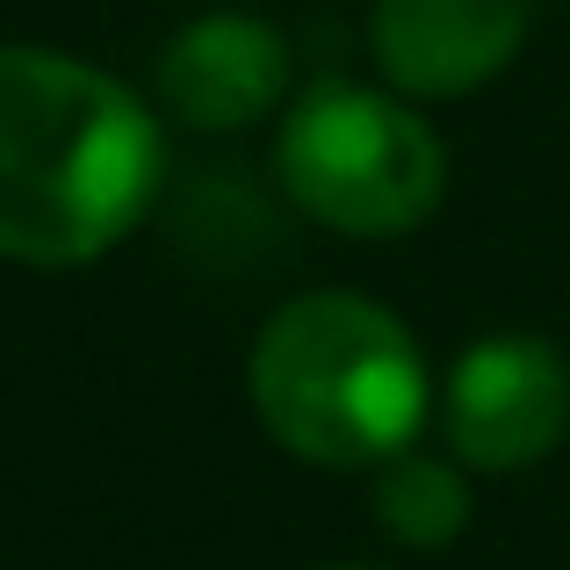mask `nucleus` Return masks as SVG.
Instances as JSON below:
<instances>
[{"mask_svg":"<svg viewBox=\"0 0 570 570\" xmlns=\"http://www.w3.org/2000/svg\"><path fill=\"white\" fill-rule=\"evenodd\" d=\"M159 188V124L80 58L0 51V253L72 267L109 253Z\"/></svg>","mask_w":570,"mask_h":570,"instance_id":"nucleus-1","label":"nucleus"},{"mask_svg":"<svg viewBox=\"0 0 570 570\" xmlns=\"http://www.w3.org/2000/svg\"><path fill=\"white\" fill-rule=\"evenodd\" d=\"M570 426V368L549 340H484L448 376V441L476 470H528Z\"/></svg>","mask_w":570,"mask_h":570,"instance_id":"nucleus-4","label":"nucleus"},{"mask_svg":"<svg viewBox=\"0 0 570 570\" xmlns=\"http://www.w3.org/2000/svg\"><path fill=\"white\" fill-rule=\"evenodd\" d=\"M159 87H167V109L181 116V124L246 130L282 101V87H289V51H282V37L267 22H253V14H209V22H195L167 43Z\"/></svg>","mask_w":570,"mask_h":570,"instance_id":"nucleus-6","label":"nucleus"},{"mask_svg":"<svg viewBox=\"0 0 570 570\" xmlns=\"http://www.w3.org/2000/svg\"><path fill=\"white\" fill-rule=\"evenodd\" d=\"M282 188L354 238L412 232L441 203L448 159L412 109L368 87H311L282 130Z\"/></svg>","mask_w":570,"mask_h":570,"instance_id":"nucleus-3","label":"nucleus"},{"mask_svg":"<svg viewBox=\"0 0 570 570\" xmlns=\"http://www.w3.org/2000/svg\"><path fill=\"white\" fill-rule=\"evenodd\" d=\"M528 37V0H383L376 58L404 95H470Z\"/></svg>","mask_w":570,"mask_h":570,"instance_id":"nucleus-5","label":"nucleus"},{"mask_svg":"<svg viewBox=\"0 0 570 570\" xmlns=\"http://www.w3.org/2000/svg\"><path fill=\"white\" fill-rule=\"evenodd\" d=\"M253 404L289 455L325 470L404 455L426 419V368L390 311L347 289L296 296L253 347Z\"/></svg>","mask_w":570,"mask_h":570,"instance_id":"nucleus-2","label":"nucleus"},{"mask_svg":"<svg viewBox=\"0 0 570 570\" xmlns=\"http://www.w3.org/2000/svg\"><path fill=\"white\" fill-rule=\"evenodd\" d=\"M376 520L412 549H448L462 534V520H470V491L433 455H390L376 484Z\"/></svg>","mask_w":570,"mask_h":570,"instance_id":"nucleus-7","label":"nucleus"}]
</instances>
